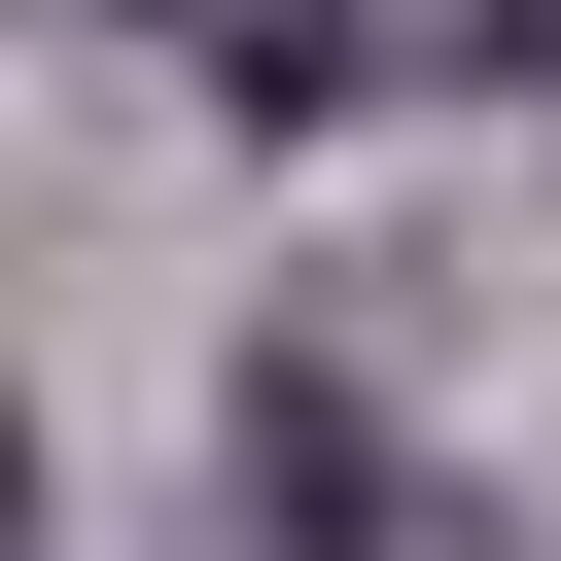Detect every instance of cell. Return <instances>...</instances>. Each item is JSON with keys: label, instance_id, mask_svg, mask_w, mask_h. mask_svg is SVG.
I'll return each instance as SVG.
<instances>
[]
</instances>
